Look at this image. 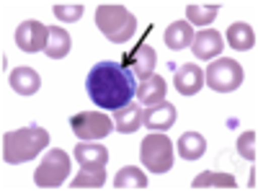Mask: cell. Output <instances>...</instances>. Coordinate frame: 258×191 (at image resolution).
I'll list each match as a JSON object with an SVG mask.
<instances>
[{"instance_id":"obj_10","label":"cell","mask_w":258,"mask_h":191,"mask_svg":"<svg viewBox=\"0 0 258 191\" xmlns=\"http://www.w3.org/2000/svg\"><path fill=\"white\" fill-rule=\"evenodd\" d=\"M191 49H194V57L197 59H217L222 54V49H225V39H222L220 31L204 29L199 34H194Z\"/></svg>"},{"instance_id":"obj_25","label":"cell","mask_w":258,"mask_h":191,"mask_svg":"<svg viewBox=\"0 0 258 191\" xmlns=\"http://www.w3.org/2000/svg\"><path fill=\"white\" fill-rule=\"evenodd\" d=\"M54 16L62 21V24H75V21L83 18V6L80 3H54Z\"/></svg>"},{"instance_id":"obj_18","label":"cell","mask_w":258,"mask_h":191,"mask_svg":"<svg viewBox=\"0 0 258 191\" xmlns=\"http://www.w3.org/2000/svg\"><path fill=\"white\" fill-rule=\"evenodd\" d=\"M227 44L235 49V52H248L255 47V31L253 26L243 24V21H238V24H230L227 26Z\"/></svg>"},{"instance_id":"obj_9","label":"cell","mask_w":258,"mask_h":191,"mask_svg":"<svg viewBox=\"0 0 258 191\" xmlns=\"http://www.w3.org/2000/svg\"><path fill=\"white\" fill-rule=\"evenodd\" d=\"M73 155L80 163V168H91V171H101L109 163V150L101 142H91V140H80L75 145Z\"/></svg>"},{"instance_id":"obj_2","label":"cell","mask_w":258,"mask_h":191,"mask_svg":"<svg viewBox=\"0 0 258 191\" xmlns=\"http://www.w3.org/2000/svg\"><path fill=\"white\" fill-rule=\"evenodd\" d=\"M47 145H49V132L44 130V126H39V124L21 126V130H16V132L3 135V160L8 165L29 163L44 150Z\"/></svg>"},{"instance_id":"obj_13","label":"cell","mask_w":258,"mask_h":191,"mask_svg":"<svg viewBox=\"0 0 258 191\" xmlns=\"http://www.w3.org/2000/svg\"><path fill=\"white\" fill-rule=\"evenodd\" d=\"M173 86L181 96H197L202 88H204V70L199 65H191V62H186V65H181L173 75Z\"/></svg>"},{"instance_id":"obj_14","label":"cell","mask_w":258,"mask_h":191,"mask_svg":"<svg viewBox=\"0 0 258 191\" xmlns=\"http://www.w3.org/2000/svg\"><path fill=\"white\" fill-rule=\"evenodd\" d=\"M194 34H197V31L191 29V24H188V21H173V24H170V26L165 29V34H163V41H165V47H168V49L181 52V49L191 47Z\"/></svg>"},{"instance_id":"obj_7","label":"cell","mask_w":258,"mask_h":191,"mask_svg":"<svg viewBox=\"0 0 258 191\" xmlns=\"http://www.w3.org/2000/svg\"><path fill=\"white\" fill-rule=\"evenodd\" d=\"M70 130L75 132V137L93 142V140L109 137V132L114 130V121L103 111H83V114H75L70 119Z\"/></svg>"},{"instance_id":"obj_20","label":"cell","mask_w":258,"mask_h":191,"mask_svg":"<svg viewBox=\"0 0 258 191\" xmlns=\"http://www.w3.org/2000/svg\"><path fill=\"white\" fill-rule=\"evenodd\" d=\"M70 49H73V39H70V34L64 31V29H59V26H49V41H47V57H52V59H62V57H68L70 54Z\"/></svg>"},{"instance_id":"obj_4","label":"cell","mask_w":258,"mask_h":191,"mask_svg":"<svg viewBox=\"0 0 258 191\" xmlns=\"http://www.w3.org/2000/svg\"><path fill=\"white\" fill-rule=\"evenodd\" d=\"M243 78L245 75H243L240 62L232 59V57H217V59H212V65L204 73V83H207L212 91H217V93H232V91H238L243 86Z\"/></svg>"},{"instance_id":"obj_19","label":"cell","mask_w":258,"mask_h":191,"mask_svg":"<svg viewBox=\"0 0 258 191\" xmlns=\"http://www.w3.org/2000/svg\"><path fill=\"white\" fill-rule=\"evenodd\" d=\"M176 150L183 160H199L204 153H207V140L199 135V132H183L178 137V145H176Z\"/></svg>"},{"instance_id":"obj_6","label":"cell","mask_w":258,"mask_h":191,"mask_svg":"<svg viewBox=\"0 0 258 191\" xmlns=\"http://www.w3.org/2000/svg\"><path fill=\"white\" fill-rule=\"evenodd\" d=\"M70 176V158L64 150H59V147H52V150L47 153V158L39 163L36 173H34V181L39 188H57L62 186L64 181H68Z\"/></svg>"},{"instance_id":"obj_8","label":"cell","mask_w":258,"mask_h":191,"mask_svg":"<svg viewBox=\"0 0 258 191\" xmlns=\"http://www.w3.org/2000/svg\"><path fill=\"white\" fill-rule=\"evenodd\" d=\"M49 41V26L39 24V21H24L16 29V44L24 52H44Z\"/></svg>"},{"instance_id":"obj_5","label":"cell","mask_w":258,"mask_h":191,"mask_svg":"<svg viewBox=\"0 0 258 191\" xmlns=\"http://www.w3.org/2000/svg\"><path fill=\"white\" fill-rule=\"evenodd\" d=\"M140 158L142 165L150 173H168L173 168V145H170V137L165 135H150L142 140L140 145Z\"/></svg>"},{"instance_id":"obj_22","label":"cell","mask_w":258,"mask_h":191,"mask_svg":"<svg viewBox=\"0 0 258 191\" xmlns=\"http://www.w3.org/2000/svg\"><path fill=\"white\" fill-rule=\"evenodd\" d=\"M220 16V6H214V3H188L186 6V21L194 26H207L212 24L214 18Z\"/></svg>"},{"instance_id":"obj_3","label":"cell","mask_w":258,"mask_h":191,"mask_svg":"<svg viewBox=\"0 0 258 191\" xmlns=\"http://www.w3.org/2000/svg\"><path fill=\"white\" fill-rule=\"evenodd\" d=\"M96 26L101 29V34L114 41V44H124L135 36L137 31V18L135 13H129L124 6L116 3H103L96 11Z\"/></svg>"},{"instance_id":"obj_23","label":"cell","mask_w":258,"mask_h":191,"mask_svg":"<svg viewBox=\"0 0 258 191\" xmlns=\"http://www.w3.org/2000/svg\"><path fill=\"white\" fill-rule=\"evenodd\" d=\"M114 188L126 191V188H147V176L135 165H126L114 176Z\"/></svg>"},{"instance_id":"obj_12","label":"cell","mask_w":258,"mask_h":191,"mask_svg":"<svg viewBox=\"0 0 258 191\" xmlns=\"http://www.w3.org/2000/svg\"><path fill=\"white\" fill-rule=\"evenodd\" d=\"M155 65H158V54H155V49L150 47L147 41H140L137 49L132 52V57H126V68L132 70V75L140 78V80L153 75L155 73Z\"/></svg>"},{"instance_id":"obj_17","label":"cell","mask_w":258,"mask_h":191,"mask_svg":"<svg viewBox=\"0 0 258 191\" xmlns=\"http://www.w3.org/2000/svg\"><path fill=\"white\" fill-rule=\"evenodd\" d=\"M8 80H11V88H13L18 96H34V93L41 88V78H39L36 70H31V68H16Z\"/></svg>"},{"instance_id":"obj_1","label":"cell","mask_w":258,"mask_h":191,"mask_svg":"<svg viewBox=\"0 0 258 191\" xmlns=\"http://www.w3.org/2000/svg\"><path fill=\"white\" fill-rule=\"evenodd\" d=\"M85 91L98 109L116 111L137 96V78L119 62L103 59L91 68L88 78H85Z\"/></svg>"},{"instance_id":"obj_21","label":"cell","mask_w":258,"mask_h":191,"mask_svg":"<svg viewBox=\"0 0 258 191\" xmlns=\"http://www.w3.org/2000/svg\"><path fill=\"white\" fill-rule=\"evenodd\" d=\"M191 188H238V181H235L230 173H212V171H204L199 173L197 178L191 181Z\"/></svg>"},{"instance_id":"obj_24","label":"cell","mask_w":258,"mask_h":191,"mask_svg":"<svg viewBox=\"0 0 258 191\" xmlns=\"http://www.w3.org/2000/svg\"><path fill=\"white\" fill-rule=\"evenodd\" d=\"M106 183V168L91 171V168H80L78 178L70 181V188H101Z\"/></svg>"},{"instance_id":"obj_11","label":"cell","mask_w":258,"mask_h":191,"mask_svg":"<svg viewBox=\"0 0 258 191\" xmlns=\"http://www.w3.org/2000/svg\"><path fill=\"white\" fill-rule=\"evenodd\" d=\"M142 124L147 130H155V132L170 130V126L176 124V106L168 103V101L147 106V111H142Z\"/></svg>"},{"instance_id":"obj_15","label":"cell","mask_w":258,"mask_h":191,"mask_svg":"<svg viewBox=\"0 0 258 191\" xmlns=\"http://www.w3.org/2000/svg\"><path fill=\"white\" fill-rule=\"evenodd\" d=\"M114 126L121 132V135H135L140 126H142V109L140 103H132L129 101L126 106L114 111Z\"/></svg>"},{"instance_id":"obj_16","label":"cell","mask_w":258,"mask_h":191,"mask_svg":"<svg viewBox=\"0 0 258 191\" xmlns=\"http://www.w3.org/2000/svg\"><path fill=\"white\" fill-rule=\"evenodd\" d=\"M165 91H168V83L160 78V75H150V78H145L140 86H137V98H140V103H145V106H153V103H160V101H165Z\"/></svg>"},{"instance_id":"obj_26","label":"cell","mask_w":258,"mask_h":191,"mask_svg":"<svg viewBox=\"0 0 258 191\" xmlns=\"http://www.w3.org/2000/svg\"><path fill=\"white\" fill-rule=\"evenodd\" d=\"M238 153L245 160H255V155H258V135L255 132L248 130V132H243L238 137Z\"/></svg>"}]
</instances>
